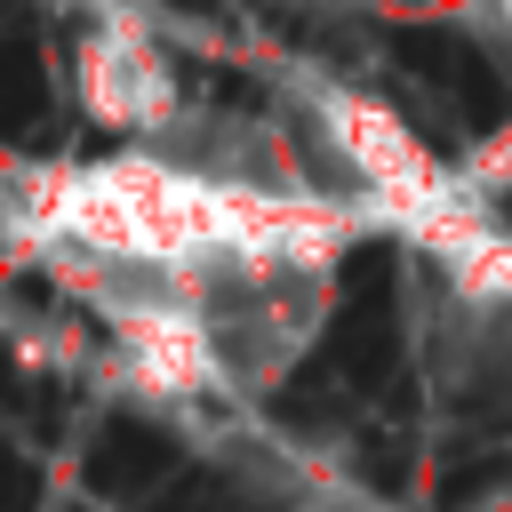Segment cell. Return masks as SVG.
Here are the masks:
<instances>
[{"label": "cell", "mask_w": 512, "mask_h": 512, "mask_svg": "<svg viewBox=\"0 0 512 512\" xmlns=\"http://www.w3.org/2000/svg\"><path fill=\"white\" fill-rule=\"evenodd\" d=\"M8 232L24 256H96L192 288L208 272H328L376 224L344 192L248 184L176 152H104L16 168Z\"/></svg>", "instance_id": "obj_1"}, {"label": "cell", "mask_w": 512, "mask_h": 512, "mask_svg": "<svg viewBox=\"0 0 512 512\" xmlns=\"http://www.w3.org/2000/svg\"><path fill=\"white\" fill-rule=\"evenodd\" d=\"M72 96H80V112L96 128L128 136V152H168L184 136V120H192L184 80H176V56L128 8L88 16L80 48H72Z\"/></svg>", "instance_id": "obj_3"}, {"label": "cell", "mask_w": 512, "mask_h": 512, "mask_svg": "<svg viewBox=\"0 0 512 512\" xmlns=\"http://www.w3.org/2000/svg\"><path fill=\"white\" fill-rule=\"evenodd\" d=\"M232 392H272L328 320V272H208L192 280Z\"/></svg>", "instance_id": "obj_2"}]
</instances>
